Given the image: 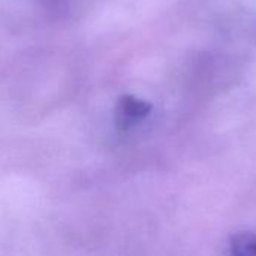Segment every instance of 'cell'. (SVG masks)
Masks as SVG:
<instances>
[{
	"mask_svg": "<svg viewBox=\"0 0 256 256\" xmlns=\"http://www.w3.org/2000/svg\"><path fill=\"white\" fill-rule=\"evenodd\" d=\"M153 105L134 94L118 98L114 110V122L118 130H129L150 116Z\"/></svg>",
	"mask_w": 256,
	"mask_h": 256,
	"instance_id": "1",
	"label": "cell"
},
{
	"mask_svg": "<svg viewBox=\"0 0 256 256\" xmlns=\"http://www.w3.org/2000/svg\"><path fill=\"white\" fill-rule=\"evenodd\" d=\"M231 256H256V232L242 231L230 240Z\"/></svg>",
	"mask_w": 256,
	"mask_h": 256,
	"instance_id": "2",
	"label": "cell"
}]
</instances>
